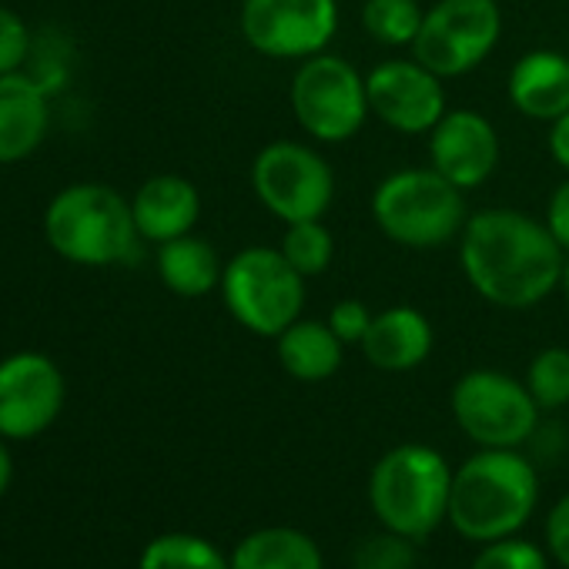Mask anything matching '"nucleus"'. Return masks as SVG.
I'll return each mask as SVG.
<instances>
[{
  "label": "nucleus",
  "mask_w": 569,
  "mask_h": 569,
  "mask_svg": "<svg viewBox=\"0 0 569 569\" xmlns=\"http://www.w3.org/2000/svg\"><path fill=\"white\" fill-rule=\"evenodd\" d=\"M48 244L71 264L104 268L118 264L134 251L138 224L131 201L121 191L98 181L61 188L44 211Z\"/></svg>",
  "instance_id": "nucleus-4"
},
{
  "label": "nucleus",
  "mask_w": 569,
  "mask_h": 569,
  "mask_svg": "<svg viewBox=\"0 0 569 569\" xmlns=\"http://www.w3.org/2000/svg\"><path fill=\"white\" fill-rule=\"evenodd\" d=\"M506 94L522 118L552 124L569 111V58L552 48L526 51L509 71Z\"/></svg>",
  "instance_id": "nucleus-15"
},
{
  "label": "nucleus",
  "mask_w": 569,
  "mask_h": 569,
  "mask_svg": "<svg viewBox=\"0 0 569 569\" xmlns=\"http://www.w3.org/2000/svg\"><path fill=\"white\" fill-rule=\"evenodd\" d=\"M499 134L492 121L472 108H452L429 131V164L459 191L486 184L499 168Z\"/></svg>",
  "instance_id": "nucleus-14"
},
{
  "label": "nucleus",
  "mask_w": 569,
  "mask_h": 569,
  "mask_svg": "<svg viewBox=\"0 0 569 569\" xmlns=\"http://www.w3.org/2000/svg\"><path fill=\"white\" fill-rule=\"evenodd\" d=\"M68 399V382L44 352H14L0 362V436L28 442L44 436Z\"/></svg>",
  "instance_id": "nucleus-12"
},
{
  "label": "nucleus",
  "mask_w": 569,
  "mask_h": 569,
  "mask_svg": "<svg viewBox=\"0 0 569 569\" xmlns=\"http://www.w3.org/2000/svg\"><path fill=\"white\" fill-rule=\"evenodd\" d=\"M539 502V476L519 449H479L452 472L449 522L469 542L519 536Z\"/></svg>",
  "instance_id": "nucleus-2"
},
{
  "label": "nucleus",
  "mask_w": 569,
  "mask_h": 569,
  "mask_svg": "<svg viewBox=\"0 0 569 569\" xmlns=\"http://www.w3.org/2000/svg\"><path fill=\"white\" fill-rule=\"evenodd\" d=\"M31 58V31L24 18L0 4V74H14Z\"/></svg>",
  "instance_id": "nucleus-28"
},
{
  "label": "nucleus",
  "mask_w": 569,
  "mask_h": 569,
  "mask_svg": "<svg viewBox=\"0 0 569 569\" xmlns=\"http://www.w3.org/2000/svg\"><path fill=\"white\" fill-rule=\"evenodd\" d=\"M459 264L482 302L506 312H526L559 289L566 251L536 214L519 208H482L469 214L459 234Z\"/></svg>",
  "instance_id": "nucleus-1"
},
{
  "label": "nucleus",
  "mask_w": 569,
  "mask_h": 569,
  "mask_svg": "<svg viewBox=\"0 0 569 569\" xmlns=\"http://www.w3.org/2000/svg\"><path fill=\"white\" fill-rule=\"evenodd\" d=\"M231 569H326L319 542L299 526H261L228 556Z\"/></svg>",
  "instance_id": "nucleus-20"
},
{
  "label": "nucleus",
  "mask_w": 569,
  "mask_h": 569,
  "mask_svg": "<svg viewBox=\"0 0 569 569\" xmlns=\"http://www.w3.org/2000/svg\"><path fill=\"white\" fill-rule=\"evenodd\" d=\"M134 224L144 241L164 244L171 238L191 234L201 218V194L181 174H154L131 198Z\"/></svg>",
  "instance_id": "nucleus-17"
},
{
  "label": "nucleus",
  "mask_w": 569,
  "mask_h": 569,
  "mask_svg": "<svg viewBox=\"0 0 569 569\" xmlns=\"http://www.w3.org/2000/svg\"><path fill=\"white\" fill-rule=\"evenodd\" d=\"M422 18L426 11L419 0H366L362 4V28L382 48H412Z\"/></svg>",
  "instance_id": "nucleus-23"
},
{
  "label": "nucleus",
  "mask_w": 569,
  "mask_h": 569,
  "mask_svg": "<svg viewBox=\"0 0 569 569\" xmlns=\"http://www.w3.org/2000/svg\"><path fill=\"white\" fill-rule=\"evenodd\" d=\"M278 251L309 281V278H319V274L329 271V264L336 258V238H332V231H329V224L322 218L296 221V224H284Z\"/></svg>",
  "instance_id": "nucleus-24"
},
{
  "label": "nucleus",
  "mask_w": 569,
  "mask_h": 569,
  "mask_svg": "<svg viewBox=\"0 0 569 569\" xmlns=\"http://www.w3.org/2000/svg\"><path fill=\"white\" fill-rule=\"evenodd\" d=\"M326 322L342 339V346H362V339H366V332L372 326V312L359 299H342V302L332 306V312H329Z\"/></svg>",
  "instance_id": "nucleus-29"
},
{
  "label": "nucleus",
  "mask_w": 569,
  "mask_h": 569,
  "mask_svg": "<svg viewBox=\"0 0 569 569\" xmlns=\"http://www.w3.org/2000/svg\"><path fill=\"white\" fill-rule=\"evenodd\" d=\"M416 539H406L392 529L376 532L359 542L352 556V569H416Z\"/></svg>",
  "instance_id": "nucleus-26"
},
{
  "label": "nucleus",
  "mask_w": 569,
  "mask_h": 569,
  "mask_svg": "<svg viewBox=\"0 0 569 569\" xmlns=\"http://www.w3.org/2000/svg\"><path fill=\"white\" fill-rule=\"evenodd\" d=\"M376 228L412 251H432L456 241L469 221L466 191L446 181L432 164L386 174L372 191Z\"/></svg>",
  "instance_id": "nucleus-5"
},
{
  "label": "nucleus",
  "mask_w": 569,
  "mask_h": 569,
  "mask_svg": "<svg viewBox=\"0 0 569 569\" xmlns=\"http://www.w3.org/2000/svg\"><path fill=\"white\" fill-rule=\"evenodd\" d=\"M546 228L552 231V238L562 244V251L569 254V174L556 184V191L549 194L546 204Z\"/></svg>",
  "instance_id": "nucleus-31"
},
{
  "label": "nucleus",
  "mask_w": 569,
  "mask_h": 569,
  "mask_svg": "<svg viewBox=\"0 0 569 569\" xmlns=\"http://www.w3.org/2000/svg\"><path fill=\"white\" fill-rule=\"evenodd\" d=\"M48 98L34 78L0 74V164L31 158L48 134Z\"/></svg>",
  "instance_id": "nucleus-18"
},
{
  "label": "nucleus",
  "mask_w": 569,
  "mask_h": 569,
  "mask_svg": "<svg viewBox=\"0 0 569 569\" xmlns=\"http://www.w3.org/2000/svg\"><path fill=\"white\" fill-rule=\"evenodd\" d=\"M228 316L258 339H278L306 309V278L271 244H248L221 271Z\"/></svg>",
  "instance_id": "nucleus-6"
},
{
  "label": "nucleus",
  "mask_w": 569,
  "mask_h": 569,
  "mask_svg": "<svg viewBox=\"0 0 569 569\" xmlns=\"http://www.w3.org/2000/svg\"><path fill=\"white\" fill-rule=\"evenodd\" d=\"M559 289L566 296V306H569V254H566V268H562V281H559Z\"/></svg>",
  "instance_id": "nucleus-34"
},
{
  "label": "nucleus",
  "mask_w": 569,
  "mask_h": 569,
  "mask_svg": "<svg viewBox=\"0 0 569 569\" xmlns=\"http://www.w3.org/2000/svg\"><path fill=\"white\" fill-rule=\"evenodd\" d=\"M452 472L432 446H392L369 472V506L386 529L406 539H426L449 519Z\"/></svg>",
  "instance_id": "nucleus-3"
},
{
  "label": "nucleus",
  "mask_w": 569,
  "mask_h": 569,
  "mask_svg": "<svg viewBox=\"0 0 569 569\" xmlns=\"http://www.w3.org/2000/svg\"><path fill=\"white\" fill-rule=\"evenodd\" d=\"M274 352H278V366L284 369V376L306 386L329 382L342 369V359H346L342 339L329 329V322H319V319L292 322L274 339Z\"/></svg>",
  "instance_id": "nucleus-19"
},
{
  "label": "nucleus",
  "mask_w": 569,
  "mask_h": 569,
  "mask_svg": "<svg viewBox=\"0 0 569 569\" xmlns=\"http://www.w3.org/2000/svg\"><path fill=\"white\" fill-rule=\"evenodd\" d=\"M432 322L412 306H392L372 316V326L359 349L366 362L379 372H412L432 356Z\"/></svg>",
  "instance_id": "nucleus-16"
},
{
  "label": "nucleus",
  "mask_w": 569,
  "mask_h": 569,
  "mask_svg": "<svg viewBox=\"0 0 569 569\" xmlns=\"http://www.w3.org/2000/svg\"><path fill=\"white\" fill-rule=\"evenodd\" d=\"M522 382L532 392L539 409L552 412V409L569 406V349L549 346V349L536 352Z\"/></svg>",
  "instance_id": "nucleus-25"
},
{
  "label": "nucleus",
  "mask_w": 569,
  "mask_h": 569,
  "mask_svg": "<svg viewBox=\"0 0 569 569\" xmlns=\"http://www.w3.org/2000/svg\"><path fill=\"white\" fill-rule=\"evenodd\" d=\"M138 569H231L228 556L204 536L194 532H161L141 556Z\"/></svg>",
  "instance_id": "nucleus-22"
},
{
  "label": "nucleus",
  "mask_w": 569,
  "mask_h": 569,
  "mask_svg": "<svg viewBox=\"0 0 569 569\" xmlns=\"http://www.w3.org/2000/svg\"><path fill=\"white\" fill-rule=\"evenodd\" d=\"M469 569H549V562L536 542L506 536L496 542H482V552L472 559Z\"/></svg>",
  "instance_id": "nucleus-27"
},
{
  "label": "nucleus",
  "mask_w": 569,
  "mask_h": 569,
  "mask_svg": "<svg viewBox=\"0 0 569 569\" xmlns=\"http://www.w3.org/2000/svg\"><path fill=\"white\" fill-rule=\"evenodd\" d=\"M251 188L264 211L281 224L316 221L336 201L329 161L302 141H271L251 161Z\"/></svg>",
  "instance_id": "nucleus-8"
},
{
  "label": "nucleus",
  "mask_w": 569,
  "mask_h": 569,
  "mask_svg": "<svg viewBox=\"0 0 569 569\" xmlns=\"http://www.w3.org/2000/svg\"><path fill=\"white\" fill-rule=\"evenodd\" d=\"M546 549L559 566L569 569V492L559 496L546 516Z\"/></svg>",
  "instance_id": "nucleus-30"
},
{
  "label": "nucleus",
  "mask_w": 569,
  "mask_h": 569,
  "mask_svg": "<svg viewBox=\"0 0 569 569\" xmlns=\"http://www.w3.org/2000/svg\"><path fill=\"white\" fill-rule=\"evenodd\" d=\"M289 104L299 128L319 144L352 141L372 114L366 74L352 61L329 51L299 61L289 88Z\"/></svg>",
  "instance_id": "nucleus-7"
},
{
  "label": "nucleus",
  "mask_w": 569,
  "mask_h": 569,
  "mask_svg": "<svg viewBox=\"0 0 569 569\" xmlns=\"http://www.w3.org/2000/svg\"><path fill=\"white\" fill-rule=\"evenodd\" d=\"M502 38V11L496 0H439L422 18L412 58L442 81L476 71Z\"/></svg>",
  "instance_id": "nucleus-10"
},
{
  "label": "nucleus",
  "mask_w": 569,
  "mask_h": 569,
  "mask_svg": "<svg viewBox=\"0 0 569 569\" xmlns=\"http://www.w3.org/2000/svg\"><path fill=\"white\" fill-rule=\"evenodd\" d=\"M221 258L208 238L181 234L158 244V278L178 299H204L221 284Z\"/></svg>",
  "instance_id": "nucleus-21"
},
{
  "label": "nucleus",
  "mask_w": 569,
  "mask_h": 569,
  "mask_svg": "<svg viewBox=\"0 0 569 569\" xmlns=\"http://www.w3.org/2000/svg\"><path fill=\"white\" fill-rule=\"evenodd\" d=\"M366 88L369 111L399 134H429L449 111L442 78L416 58H392L376 64L366 74Z\"/></svg>",
  "instance_id": "nucleus-13"
},
{
  "label": "nucleus",
  "mask_w": 569,
  "mask_h": 569,
  "mask_svg": "<svg viewBox=\"0 0 569 569\" xmlns=\"http://www.w3.org/2000/svg\"><path fill=\"white\" fill-rule=\"evenodd\" d=\"M339 0H241L244 44L271 61H306L339 34Z\"/></svg>",
  "instance_id": "nucleus-11"
},
{
  "label": "nucleus",
  "mask_w": 569,
  "mask_h": 569,
  "mask_svg": "<svg viewBox=\"0 0 569 569\" xmlns=\"http://www.w3.org/2000/svg\"><path fill=\"white\" fill-rule=\"evenodd\" d=\"M456 426L479 449H519L539 422V406L526 382L499 369L466 372L449 396Z\"/></svg>",
  "instance_id": "nucleus-9"
},
{
  "label": "nucleus",
  "mask_w": 569,
  "mask_h": 569,
  "mask_svg": "<svg viewBox=\"0 0 569 569\" xmlns=\"http://www.w3.org/2000/svg\"><path fill=\"white\" fill-rule=\"evenodd\" d=\"M11 482H14V456H11V446H8V439L0 436V499L8 496Z\"/></svg>",
  "instance_id": "nucleus-33"
},
{
  "label": "nucleus",
  "mask_w": 569,
  "mask_h": 569,
  "mask_svg": "<svg viewBox=\"0 0 569 569\" xmlns=\"http://www.w3.org/2000/svg\"><path fill=\"white\" fill-rule=\"evenodd\" d=\"M546 144H549V158L569 174V111L566 114H559L552 124H549V138H546Z\"/></svg>",
  "instance_id": "nucleus-32"
}]
</instances>
